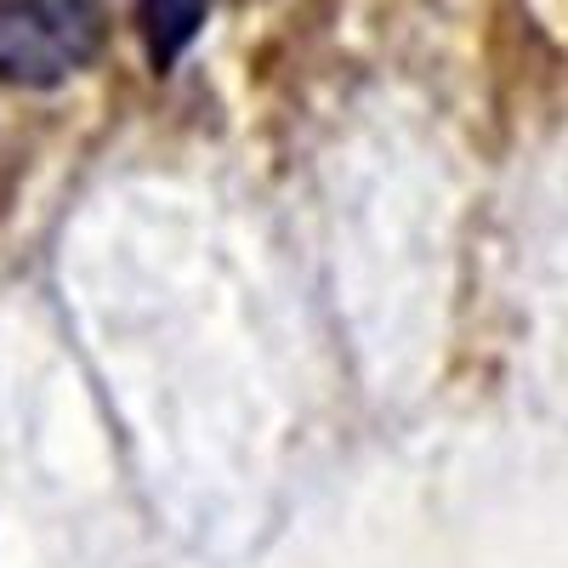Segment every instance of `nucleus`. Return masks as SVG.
Wrapping results in <instances>:
<instances>
[{
    "label": "nucleus",
    "mask_w": 568,
    "mask_h": 568,
    "mask_svg": "<svg viewBox=\"0 0 568 568\" xmlns=\"http://www.w3.org/2000/svg\"><path fill=\"white\" fill-rule=\"evenodd\" d=\"M103 40L98 0H0V80L58 85Z\"/></svg>",
    "instance_id": "1"
},
{
    "label": "nucleus",
    "mask_w": 568,
    "mask_h": 568,
    "mask_svg": "<svg viewBox=\"0 0 568 568\" xmlns=\"http://www.w3.org/2000/svg\"><path fill=\"white\" fill-rule=\"evenodd\" d=\"M136 23H142V40H149L154 69H171L187 52V40L200 34L205 0H136Z\"/></svg>",
    "instance_id": "2"
}]
</instances>
